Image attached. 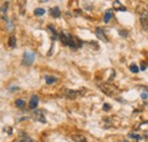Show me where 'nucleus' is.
Listing matches in <instances>:
<instances>
[{"instance_id":"20e7f679","label":"nucleus","mask_w":148,"mask_h":142,"mask_svg":"<svg viewBox=\"0 0 148 142\" xmlns=\"http://www.w3.org/2000/svg\"><path fill=\"white\" fill-rule=\"evenodd\" d=\"M140 24L145 31H148V13L146 10H144L140 16Z\"/></svg>"},{"instance_id":"bb28decb","label":"nucleus","mask_w":148,"mask_h":142,"mask_svg":"<svg viewBox=\"0 0 148 142\" xmlns=\"http://www.w3.org/2000/svg\"><path fill=\"white\" fill-rule=\"evenodd\" d=\"M145 90H148V87H146V88H144Z\"/></svg>"},{"instance_id":"a878e982","label":"nucleus","mask_w":148,"mask_h":142,"mask_svg":"<svg viewBox=\"0 0 148 142\" xmlns=\"http://www.w3.org/2000/svg\"><path fill=\"white\" fill-rule=\"evenodd\" d=\"M40 1H43V2H47V1H49V0H40Z\"/></svg>"},{"instance_id":"aec40b11","label":"nucleus","mask_w":148,"mask_h":142,"mask_svg":"<svg viewBox=\"0 0 148 142\" xmlns=\"http://www.w3.org/2000/svg\"><path fill=\"white\" fill-rule=\"evenodd\" d=\"M129 137L131 139H136V140H138V141H140L141 140V137L140 135H138V134H134V133H130Z\"/></svg>"},{"instance_id":"1a4fd4ad","label":"nucleus","mask_w":148,"mask_h":142,"mask_svg":"<svg viewBox=\"0 0 148 142\" xmlns=\"http://www.w3.org/2000/svg\"><path fill=\"white\" fill-rule=\"evenodd\" d=\"M49 13H50V15H51L54 18H58L59 16H60V9H59L58 7H54V8H51Z\"/></svg>"},{"instance_id":"4468645a","label":"nucleus","mask_w":148,"mask_h":142,"mask_svg":"<svg viewBox=\"0 0 148 142\" xmlns=\"http://www.w3.org/2000/svg\"><path fill=\"white\" fill-rule=\"evenodd\" d=\"M48 30H49V31H50V32L53 33V39H54V40H57V39H58V36H59L57 34V32L55 31L54 26H51V25H48Z\"/></svg>"},{"instance_id":"c85d7f7f","label":"nucleus","mask_w":148,"mask_h":142,"mask_svg":"<svg viewBox=\"0 0 148 142\" xmlns=\"http://www.w3.org/2000/svg\"><path fill=\"white\" fill-rule=\"evenodd\" d=\"M16 142H18V141H16Z\"/></svg>"},{"instance_id":"a211bd4d","label":"nucleus","mask_w":148,"mask_h":142,"mask_svg":"<svg viewBox=\"0 0 148 142\" xmlns=\"http://www.w3.org/2000/svg\"><path fill=\"white\" fill-rule=\"evenodd\" d=\"M18 142H33V140H32L30 137L25 135V137H22V139H21Z\"/></svg>"},{"instance_id":"dca6fc26","label":"nucleus","mask_w":148,"mask_h":142,"mask_svg":"<svg viewBox=\"0 0 148 142\" xmlns=\"http://www.w3.org/2000/svg\"><path fill=\"white\" fill-rule=\"evenodd\" d=\"M114 7H119V9H117V10H121V12H125V10H127V8H125V7L121 6V3H120V1H119V0H116V1L114 2Z\"/></svg>"},{"instance_id":"ddd939ff","label":"nucleus","mask_w":148,"mask_h":142,"mask_svg":"<svg viewBox=\"0 0 148 142\" xmlns=\"http://www.w3.org/2000/svg\"><path fill=\"white\" fill-rule=\"evenodd\" d=\"M8 46H9L10 48L16 47V36H12L10 38H9V40H8Z\"/></svg>"},{"instance_id":"f03ea898","label":"nucleus","mask_w":148,"mask_h":142,"mask_svg":"<svg viewBox=\"0 0 148 142\" xmlns=\"http://www.w3.org/2000/svg\"><path fill=\"white\" fill-rule=\"evenodd\" d=\"M99 88L101 89V91L107 94V96H114L116 93V88L113 87L112 84H108V83H104V84H99Z\"/></svg>"},{"instance_id":"5701e85b","label":"nucleus","mask_w":148,"mask_h":142,"mask_svg":"<svg viewBox=\"0 0 148 142\" xmlns=\"http://www.w3.org/2000/svg\"><path fill=\"white\" fill-rule=\"evenodd\" d=\"M146 63H141V66H140V68H141V71H145L146 70Z\"/></svg>"},{"instance_id":"423d86ee","label":"nucleus","mask_w":148,"mask_h":142,"mask_svg":"<svg viewBox=\"0 0 148 142\" xmlns=\"http://www.w3.org/2000/svg\"><path fill=\"white\" fill-rule=\"evenodd\" d=\"M64 96L67 97V98H71L74 99L79 96V91H75V90H64Z\"/></svg>"},{"instance_id":"0eeeda50","label":"nucleus","mask_w":148,"mask_h":142,"mask_svg":"<svg viewBox=\"0 0 148 142\" xmlns=\"http://www.w3.org/2000/svg\"><path fill=\"white\" fill-rule=\"evenodd\" d=\"M38 104H39V97L38 96H32L31 97V100H30V104H29V107H30V109H36L38 106Z\"/></svg>"},{"instance_id":"6e6552de","label":"nucleus","mask_w":148,"mask_h":142,"mask_svg":"<svg viewBox=\"0 0 148 142\" xmlns=\"http://www.w3.org/2000/svg\"><path fill=\"white\" fill-rule=\"evenodd\" d=\"M34 115H36V117H37V119L39 122H41V123H46V118H45V115L42 114V110H36L34 111Z\"/></svg>"},{"instance_id":"b1692460","label":"nucleus","mask_w":148,"mask_h":142,"mask_svg":"<svg viewBox=\"0 0 148 142\" xmlns=\"http://www.w3.org/2000/svg\"><path fill=\"white\" fill-rule=\"evenodd\" d=\"M147 97H148V93H146V92L141 93V98H143V99H147Z\"/></svg>"},{"instance_id":"39448f33","label":"nucleus","mask_w":148,"mask_h":142,"mask_svg":"<svg viewBox=\"0 0 148 142\" xmlns=\"http://www.w3.org/2000/svg\"><path fill=\"white\" fill-rule=\"evenodd\" d=\"M96 36H97L98 39H100V40H101V41H104V42H107V41H108V39L106 38L105 33H104V30H103V29H100V27H98V29L96 30Z\"/></svg>"},{"instance_id":"9b49d317","label":"nucleus","mask_w":148,"mask_h":142,"mask_svg":"<svg viewBox=\"0 0 148 142\" xmlns=\"http://www.w3.org/2000/svg\"><path fill=\"white\" fill-rule=\"evenodd\" d=\"M112 17H113V12H112V9H108V10L105 13V15H104V22H105V23H108V22L111 20Z\"/></svg>"},{"instance_id":"7ed1b4c3","label":"nucleus","mask_w":148,"mask_h":142,"mask_svg":"<svg viewBox=\"0 0 148 142\" xmlns=\"http://www.w3.org/2000/svg\"><path fill=\"white\" fill-rule=\"evenodd\" d=\"M72 36H73L72 34H70V33L63 31V32L59 34V39H60V42H62L64 46H69V44H70V41H71V39H72Z\"/></svg>"},{"instance_id":"412c9836","label":"nucleus","mask_w":148,"mask_h":142,"mask_svg":"<svg viewBox=\"0 0 148 142\" xmlns=\"http://www.w3.org/2000/svg\"><path fill=\"white\" fill-rule=\"evenodd\" d=\"M103 109H104L105 111H107V110H110V109H111V105H108V104H105V105L103 106Z\"/></svg>"},{"instance_id":"6ab92c4d","label":"nucleus","mask_w":148,"mask_h":142,"mask_svg":"<svg viewBox=\"0 0 148 142\" xmlns=\"http://www.w3.org/2000/svg\"><path fill=\"white\" fill-rule=\"evenodd\" d=\"M130 71L132 72V73H138V72H139V68H138V66H137V65H134V64H133V65H130Z\"/></svg>"},{"instance_id":"f257e3e1","label":"nucleus","mask_w":148,"mask_h":142,"mask_svg":"<svg viewBox=\"0 0 148 142\" xmlns=\"http://www.w3.org/2000/svg\"><path fill=\"white\" fill-rule=\"evenodd\" d=\"M34 58H36V55L32 51H25L23 55V59H22V65L24 66H31L34 61Z\"/></svg>"},{"instance_id":"2eb2a0df","label":"nucleus","mask_w":148,"mask_h":142,"mask_svg":"<svg viewBox=\"0 0 148 142\" xmlns=\"http://www.w3.org/2000/svg\"><path fill=\"white\" fill-rule=\"evenodd\" d=\"M15 106L18 107V108H24V106H25V101H24L23 99H17V100L15 101Z\"/></svg>"},{"instance_id":"cd10ccee","label":"nucleus","mask_w":148,"mask_h":142,"mask_svg":"<svg viewBox=\"0 0 148 142\" xmlns=\"http://www.w3.org/2000/svg\"><path fill=\"white\" fill-rule=\"evenodd\" d=\"M124 142H128V141H124Z\"/></svg>"},{"instance_id":"9d476101","label":"nucleus","mask_w":148,"mask_h":142,"mask_svg":"<svg viewBox=\"0 0 148 142\" xmlns=\"http://www.w3.org/2000/svg\"><path fill=\"white\" fill-rule=\"evenodd\" d=\"M72 139H73V141H75V142H88L87 141V139H86V137L80 135V134H75V135H73Z\"/></svg>"},{"instance_id":"f3484780","label":"nucleus","mask_w":148,"mask_h":142,"mask_svg":"<svg viewBox=\"0 0 148 142\" xmlns=\"http://www.w3.org/2000/svg\"><path fill=\"white\" fill-rule=\"evenodd\" d=\"M45 13H46V10H45L43 8H37V9L34 10V15H36V16H42Z\"/></svg>"},{"instance_id":"4be33fe9","label":"nucleus","mask_w":148,"mask_h":142,"mask_svg":"<svg viewBox=\"0 0 148 142\" xmlns=\"http://www.w3.org/2000/svg\"><path fill=\"white\" fill-rule=\"evenodd\" d=\"M7 7H8V3H5V5L2 6V13L7 12Z\"/></svg>"},{"instance_id":"f8f14e48","label":"nucleus","mask_w":148,"mask_h":142,"mask_svg":"<svg viewBox=\"0 0 148 142\" xmlns=\"http://www.w3.org/2000/svg\"><path fill=\"white\" fill-rule=\"evenodd\" d=\"M45 80H46L47 84H54L55 82H57V77H55V76H49V75H46L45 76Z\"/></svg>"},{"instance_id":"393cba45","label":"nucleus","mask_w":148,"mask_h":142,"mask_svg":"<svg viewBox=\"0 0 148 142\" xmlns=\"http://www.w3.org/2000/svg\"><path fill=\"white\" fill-rule=\"evenodd\" d=\"M120 34H121L122 36H125L127 34H128V32H125V31H124V32H123V31H120Z\"/></svg>"}]
</instances>
